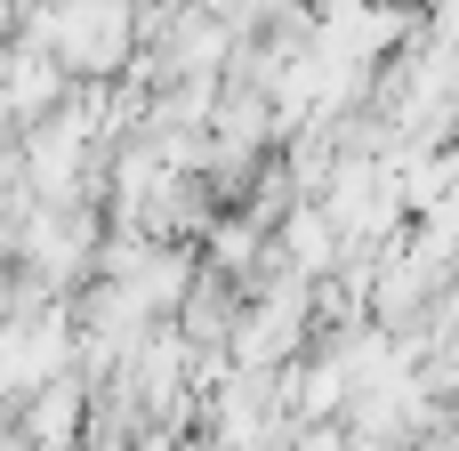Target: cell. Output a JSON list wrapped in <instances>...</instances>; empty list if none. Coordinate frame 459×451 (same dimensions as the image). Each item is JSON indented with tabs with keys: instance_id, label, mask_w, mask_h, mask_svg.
Returning a JSON list of instances; mask_svg holds the SVG:
<instances>
[{
	"instance_id": "obj_1",
	"label": "cell",
	"mask_w": 459,
	"mask_h": 451,
	"mask_svg": "<svg viewBox=\"0 0 459 451\" xmlns=\"http://www.w3.org/2000/svg\"><path fill=\"white\" fill-rule=\"evenodd\" d=\"M48 48H56L65 65H89V73L121 65V48H129L121 0H65V8L48 16Z\"/></svg>"
}]
</instances>
